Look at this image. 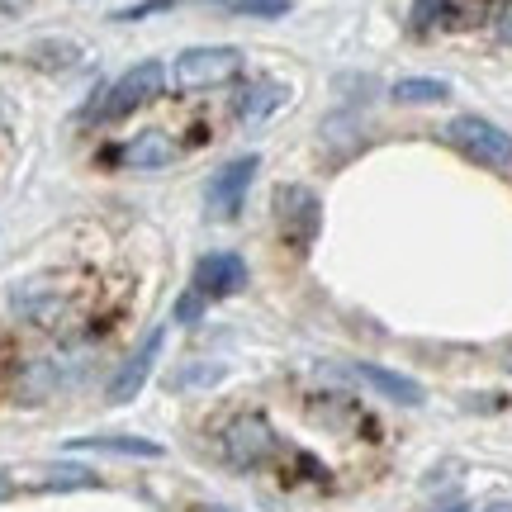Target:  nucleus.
<instances>
[{
    "mask_svg": "<svg viewBox=\"0 0 512 512\" xmlns=\"http://www.w3.org/2000/svg\"><path fill=\"white\" fill-rule=\"evenodd\" d=\"M446 138H451L465 157H475V162H484V166H508L512 162V133L489 124V119H479V114L451 119V124H446Z\"/></svg>",
    "mask_w": 512,
    "mask_h": 512,
    "instance_id": "nucleus-1",
    "label": "nucleus"
},
{
    "mask_svg": "<svg viewBox=\"0 0 512 512\" xmlns=\"http://www.w3.org/2000/svg\"><path fill=\"white\" fill-rule=\"evenodd\" d=\"M162 81H166V67L152 62V57L138 62V67H128L110 91H105V100H100V119H124V114H133L138 105L157 100V95H162Z\"/></svg>",
    "mask_w": 512,
    "mask_h": 512,
    "instance_id": "nucleus-2",
    "label": "nucleus"
},
{
    "mask_svg": "<svg viewBox=\"0 0 512 512\" xmlns=\"http://www.w3.org/2000/svg\"><path fill=\"white\" fill-rule=\"evenodd\" d=\"M238 67H242V53L228 48V43H223V48H185V53L176 57L171 76H176L181 91H209V86L228 81Z\"/></svg>",
    "mask_w": 512,
    "mask_h": 512,
    "instance_id": "nucleus-3",
    "label": "nucleus"
},
{
    "mask_svg": "<svg viewBox=\"0 0 512 512\" xmlns=\"http://www.w3.org/2000/svg\"><path fill=\"white\" fill-rule=\"evenodd\" d=\"M271 451H275V432L261 413H242V418H233L223 427V456L233 465H242V470L271 460Z\"/></svg>",
    "mask_w": 512,
    "mask_h": 512,
    "instance_id": "nucleus-4",
    "label": "nucleus"
},
{
    "mask_svg": "<svg viewBox=\"0 0 512 512\" xmlns=\"http://www.w3.org/2000/svg\"><path fill=\"white\" fill-rule=\"evenodd\" d=\"M242 285H247L242 256H233V252L200 256V266H195V290H200L204 299H228V294H238Z\"/></svg>",
    "mask_w": 512,
    "mask_h": 512,
    "instance_id": "nucleus-5",
    "label": "nucleus"
},
{
    "mask_svg": "<svg viewBox=\"0 0 512 512\" xmlns=\"http://www.w3.org/2000/svg\"><path fill=\"white\" fill-rule=\"evenodd\" d=\"M162 342H166V332L162 328H152L147 332V342L133 356H128L124 366H119V375H114L110 384V403H128L138 389L147 384V375H152V366H157V356H162Z\"/></svg>",
    "mask_w": 512,
    "mask_h": 512,
    "instance_id": "nucleus-6",
    "label": "nucleus"
},
{
    "mask_svg": "<svg viewBox=\"0 0 512 512\" xmlns=\"http://www.w3.org/2000/svg\"><path fill=\"white\" fill-rule=\"evenodd\" d=\"M256 157H238V162H228L214 176V190H209V200H214V209H219L223 219H233L242 209V195H247V185L256 181Z\"/></svg>",
    "mask_w": 512,
    "mask_h": 512,
    "instance_id": "nucleus-7",
    "label": "nucleus"
},
{
    "mask_svg": "<svg viewBox=\"0 0 512 512\" xmlns=\"http://www.w3.org/2000/svg\"><path fill=\"white\" fill-rule=\"evenodd\" d=\"M124 162L133 166V171H162V166L176 162V143H166L162 133H138V138L124 147Z\"/></svg>",
    "mask_w": 512,
    "mask_h": 512,
    "instance_id": "nucleus-8",
    "label": "nucleus"
},
{
    "mask_svg": "<svg viewBox=\"0 0 512 512\" xmlns=\"http://www.w3.org/2000/svg\"><path fill=\"white\" fill-rule=\"evenodd\" d=\"M285 86H275V81H256V86H247V91L238 95V114L247 119V124H266L280 105H285Z\"/></svg>",
    "mask_w": 512,
    "mask_h": 512,
    "instance_id": "nucleus-9",
    "label": "nucleus"
},
{
    "mask_svg": "<svg viewBox=\"0 0 512 512\" xmlns=\"http://www.w3.org/2000/svg\"><path fill=\"white\" fill-rule=\"evenodd\" d=\"M356 375L370 384V389H380L384 399L394 403H422V384H413L408 375L399 370H384V366H356Z\"/></svg>",
    "mask_w": 512,
    "mask_h": 512,
    "instance_id": "nucleus-10",
    "label": "nucleus"
},
{
    "mask_svg": "<svg viewBox=\"0 0 512 512\" xmlns=\"http://www.w3.org/2000/svg\"><path fill=\"white\" fill-rule=\"evenodd\" d=\"M72 451H105V456H147L157 460L162 456V446L147 437H81V441H67Z\"/></svg>",
    "mask_w": 512,
    "mask_h": 512,
    "instance_id": "nucleus-11",
    "label": "nucleus"
},
{
    "mask_svg": "<svg viewBox=\"0 0 512 512\" xmlns=\"http://www.w3.org/2000/svg\"><path fill=\"white\" fill-rule=\"evenodd\" d=\"M389 95H394V105H441V100L451 95V86H446V81H432V76H408V81H399Z\"/></svg>",
    "mask_w": 512,
    "mask_h": 512,
    "instance_id": "nucleus-12",
    "label": "nucleus"
},
{
    "mask_svg": "<svg viewBox=\"0 0 512 512\" xmlns=\"http://www.w3.org/2000/svg\"><path fill=\"white\" fill-rule=\"evenodd\" d=\"M238 15H256V19H280L290 15V0H233Z\"/></svg>",
    "mask_w": 512,
    "mask_h": 512,
    "instance_id": "nucleus-13",
    "label": "nucleus"
},
{
    "mask_svg": "<svg viewBox=\"0 0 512 512\" xmlns=\"http://www.w3.org/2000/svg\"><path fill=\"white\" fill-rule=\"evenodd\" d=\"M200 309H204V294L190 285V294L176 304V318H181V323H195V318H200Z\"/></svg>",
    "mask_w": 512,
    "mask_h": 512,
    "instance_id": "nucleus-14",
    "label": "nucleus"
},
{
    "mask_svg": "<svg viewBox=\"0 0 512 512\" xmlns=\"http://www.w3.org/2000/svg\"><path fill=\"white\" fill-rule=\"evenodd\" d=\"M498 38H503V43L512 48V5L503 10V15H498Z\"/></svg>",
    "mask_w": 512,
    "mask_h": 512,
    "instance_id": "nucleus-15",
    "label": "nucleus"
},
{
    "mask_svg": "<svg viewBox=\"0 0 512 512\" xmlns=\"http://www.w3.org/2000/svg\"><path fill=\"white\" fill-rule=\"evenodd\" d=\"M190 512H233V508H223V503H195Z\"/></svg>",
    "mask_w": 512,
    "mask_h": 512,
    "instance_id": "nucleus-16",
    "label": "nucleus"
},
{
    "mask_svg": "<svg viewBox=\"0 0 512 512\" xmlns=\"http://www.w3.org/2000/svg\"><path fill=\"white\" fill-rule=\"evenodd\" d=\"M437 512H470L465 503H446V508H437Z\"/></svg>",
    "mask_w": 512,
    "mask_h": 512,
    "instance_id": "nucleus-17",
    "label": "nucleus"
},
{
    "mask_svg": "<svg viewBox=\"0 0 512 512\" xmlns=\"http://www.w3.org/2000/svg\"><path fill=\"white\" fill-rule=\"evenodd\" d=\"M484 512H512V503H494V508H484Z\"/></svg>",
    "mask_w": 512,
    "mask_h": 512,
    "instance_id": "nucleus-18",
    "label": "nucleus"
},
{
    "mask_svg": "<svg viewBox=\"0 0 512 512\" xmlns=\"http://www.w3.org/2000/svg\"><path fill=\"white\" fill-rule=\"evenodd\" d=\"M508 370H512V351H508Z\"/></svg>",
    "mask_w": 512,
    "mask_h": 512,
    "instance_id": "nucleus-19",
    "label": "nucleus"
}]
</instances>
